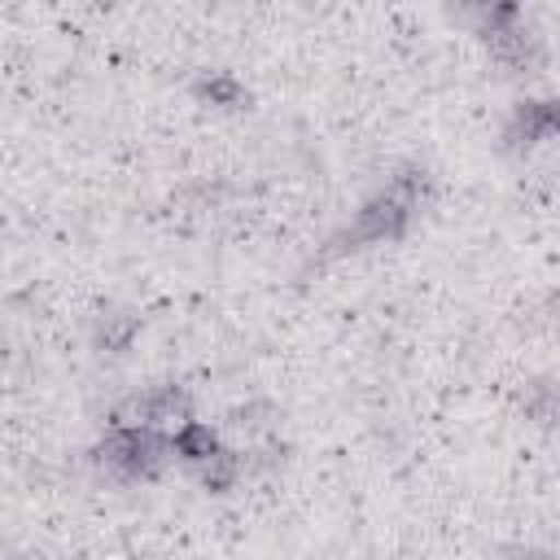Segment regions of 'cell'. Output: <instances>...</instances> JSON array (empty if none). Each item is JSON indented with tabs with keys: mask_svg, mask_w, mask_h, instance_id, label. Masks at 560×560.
I'll return each mask as SVG.
<instances>
[{
	"mask_svg": "<svg viewBox=\"0 0 560 560\" xmlns=\"http://www.w3.org/2000/svg\"><path fill=\"white\" fill-rule=\"evenodd\" d=\"M245 468H249V455H245V451L219 446V451L197 468V477H201V486H206L210 494H228V490L245 477Z\"/></svg>",
	"mask_w": 560,
	"mask_h": 560,
	"instance_id": "52a82bcc",
	"label": "cell"
},
{
	"mask_svg": "<svg viewBox=\"0 0 560 560\" xmlns=\"http://www.w3.org/2000/svg\"><path fill=\"white\" fill-rule=\"evenodd\" d=\"M127 560H149V556H127Z\"/></svg>",
	"mask_w": 560,
	"mask_h": 560,
	"instance_id": "9c48e42d",
	"label": "cell"
},
{
	"mask_svg": "<svg viewBox=\"0 0 560 560\" xmlns=\"http://www.w3.org/2000/svg\"><path fill=\"white\" fill-rule=\"evenodd\" d=\"M0 354H4V350H0Z\"/></svg>",
	"mask_w": 560,
	"mask_h": 560,
	"instance_id": "30bf717a",
	"label": "cell"
},
{
	"mask_svg": "<svg viewBox=\"0 0 560 560\" xmlns=\"http://www.w3.org/2000/svg\"><path fill=\"white\" fill-rule=\"evenodd\" d=\"M556 101L551 96H529V101H516L512 105V118H508V127H503V149H512V153H529V149H538L542 140H551L556 136Z\"/></svg>",
	"mask_w": 560,
	"mask_h": 560,
	"instance_id": "3957f363",
	"label": "cell"
},
{
	"mask_svg": "<svg viewBox=\"0 0 560 560\" xmlns=\"http://www.w3.org/2000/svg\"><path fill=\"white\" fill-rule=\"evenodd\" d=\"M9 560H44V556H9Z\"/></svg>",
	"mask_w": 560,
	"mask_h": 560,
	"instance_id": "ba28073f",
	"label": "cell"
},
{
	"mask_svg": "<svg viewBox=\"0 0 560 560\" xmlns=\"http://www.w3.org/2000/svg\"><path fill=\"white\" fill-rule=\"evenodd\" d=\"M166 442H171V455L184 459V464H192V468H201L223 446L219 442V429H210L206 420H184L175 433H166Z\"/></svg>",
	"mask_w": 560,
	"mask_h": 560,
	"instance_id": "8992f818",
	"label": "cell"
},
{
	"mask_svg": "<svg viewBox=\"0 0 560 560\" xmlns=\"http://www.w3.org/2000/svg\"><path fill=\"white\" fill-rule=\"evenodd\" d=\"M192 96L214 109H249V88L232 70H201L192 79Z\"/></svg>",
	"mask_w": 560,
	"mask_h": 560,
	"instance_id": "5b68a950",
	"label": "cell"
},
{
	"mask_svg": "<svg viewBox=\"0 0 560 560\" xmlns=\"http://www.w3.org/2000/svg\"><path fill=\"white\" fill-rule=\"evenodd\" d=\"M140 328H144V315L136 306H105L92 324V346L101 354H127L131 341L140 337Z\"/></svg>",
	"mask_w": 560,
	"mask_h": 560,
	"instance_id": "277c9868",
	"label": "cell"
},
{
	"mask_svg": "<svg viewBox=\"0 0 560 560\" xmlns=\"http://www.w3.org/2000/svg\"><path fill=\"white\" fill-rule=\"evenodd\" d=\"M433 197V175L420 166V162H402L389 171V179L354 210V219L328 236V245L319 249V262L328 258H341V254H354V249H368V245H385V241H398L407 236L411 219L424 210V201Z\"/></svg>",
	"mask_w": 560,
	"mask_h": 560,
	"instance_id": "6da1fadb",
	"label": "cell"
},
{
	"mask_svg": "<svg viewBox=\"0 0 560 560\" xmlns=\"http://www.w3.org/2000/svg\"><path fill=\"white\" fill-rule=\"evenodd\" d=\"M92 468L109 481H158L166 459H171V442L166 433L153 429H109L92 451H88Z\"/></svg>",
	"mask_w": 560,
	"mask_h": 560,
	"instance_id": "7a4b0ae2",
	"label": "cell"
}]
</instances>
